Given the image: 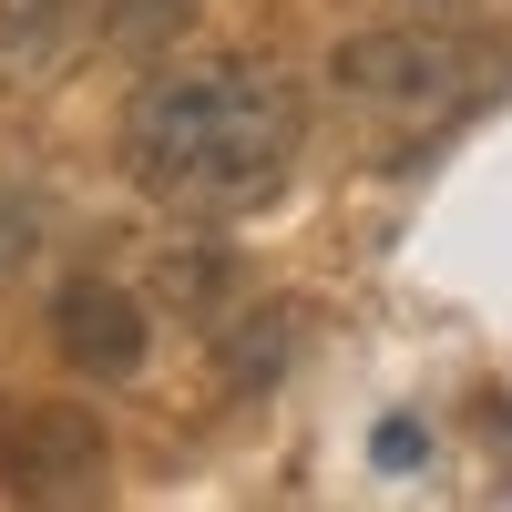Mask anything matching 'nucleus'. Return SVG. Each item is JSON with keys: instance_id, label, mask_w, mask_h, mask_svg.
Masks as SVG:
<instances>
[{"instance_id": "0eeeda50", "label": "nucleus", "mask_w": 512, "mask_h": 512, "mask_svg": "<svg viewBox=\"0 0 512 512\" xmlns=\"http://www.w3.org/2000/svg\"><path fill=\"white\" fill-rule=\"evenodd\" d=\"M93 11H103V41L123 62H154V52H175V41L195 31L205 0H93Z\"/></svg>"}, {"instance_id": "1a4fd4ad", "label": "nucleus", "mask_w": 512, "mask_h": 512, "mask_svg": "<svg viewBox=\"0 0 512 512\" xmlns=\"http://www.w3.org/2000/svg\"><path fill=\"white\" fill-rule=\"evenodd\" d=\"M31 256V205H0V277Z\"/></svg>"}, {"instance_id": "6e6552de", "label": "nucleus", "mask_w": 512, "mask_h": 512, "mask_svg": "<svg viewBox=\"0 0 512 512\" xmlns=\"http://www.w3.org/2000/svg\"><path fill=\"white\" fill-rule=\"evenodd\" d=\"M164 287L195 297V308H216V297H226V267H216V256H175V267H164Z\"/></svg>"}, {"instance_id": "20e7f679", "label": "nucleus", "mask_w": 512, "mask_h": 512, "mask_svg": "<svg viewBox=\"0 0 512 512\" xmlns=\"http://www.w3.org/2000/svg\"><path fill=\"white\" fill-rule=\"evenodd\" d=\"M52 349L82 369V379H134L144 349H154V308L113 277H72L52 297Z\"/></svg>"}, {"instance_id": "f03ea898", "label": "nucleus", "mask_w": 512, "mask_h": 512, "mask_svg": "<svg viewBox=\"0 0 512 512\" xmlns=\"http://www.w3.org/2000/svg\"><path fill=\"white\" fill-rule=\"evenodd\" d=\"M328 82H338V103H349L359 123H379V134H441V123H461L482 103V82H492V52L461 21H390V31H359V41H338L328 52Z\"/></svg>"}, {"instance_id": "39448f33", "label": "nucleus", "mask_w": 512, "mask_h": 512, "mask_svg": "<svg viewBox=\"0 0 512 512\" xmlns=\"http://www.w3.org/2000/svg\"><path fill=\"white\" fill-rule=\"evenodd\" d=\"M287 349H297V308H236V318H216V369H226V390L236 400H256V390H277V369H287Z\"/></svg>"}, {"instance_id": "7ed1b4c3", "label": "nucleus", "mask_w": 512, "mask_h": 512, "mask_svg": "<svg viewBox=\"0 0 512 512\" xmlns=\"http://www.w3.org/2000/svg\"><path fill=\"white\" fill-rule=\"evenodd\" d=\"M103 472L113 451L82 400H0V492L11 502H93Z\"/></svg>"}, {"instance_id": "9d476101", "label": "nucleus", "mask_w": 512, "mask_h": 512, "mask_svg": "<svg viewBox=\"0 0 512 512\" xmlns=\"http://www.w3.org/2000/svg\"><path fill=\"white\" fill-rule=\"evenodd\" d=\"M400 21H472V11H492V0H390Z\"/></svg>"}, {"instance_id": "f257e3e1", "label": "nucleus", "mask_w": 512, "mask_h": 512, "mask_svg": "<svg viewBox=\"0 0 512 512\" xmlns=\"http://www.w3.org/2000/svg\"><path fill=\"white\" fill-rule=\"evenodd\" d=\"M297 154V93L267 62H185L134 93L123 113V164L175 216H246L287 185Z\"/></svg>"}, {"instance_id": "423d86ee", "label": "nucleus", "mask_w": 512, "mask_h": 512, "mask_svg": "<svg viewBox=\"0 0 512 512\" xmlns=\"http://www.w3.org/2000/svg\"><path fill=\"white\" fill-rule=\"evenodd\" d=\"M82 11H93V0H0V72H11V82L52 72V62L72 52Z\"/></svg>"}]
</instances>
